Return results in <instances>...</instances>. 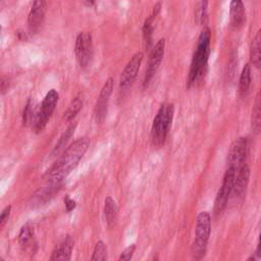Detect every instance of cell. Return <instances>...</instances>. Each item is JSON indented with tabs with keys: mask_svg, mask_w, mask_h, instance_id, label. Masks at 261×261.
<instances>
[{
	"mask_svg": "<svg viewBox=\"0 0 261 261\" xmlns=\"http://www.w3.org/2000/svg\"><path fill=\"white\" fill-rule=\"evenodd\" d=\"M90 146V139L82 137L71 143L60 155L54 165L49 168L43 175V179L47 182H59L76 167Z\"/></svg>",
	"mask_w": 261,
	"mask_h": 261,
	"instance_id": "cell-1",
	"label": "cell"
},
{
	"mask_svg": "<svg viewBox=\"0 0 261 261\" xmlns=\"http://www.w3.org/2000/svg\"><path fill=\"white\" fill-rule=\"evenodd\" d=\"M210 29L205 27L198 38L197 47L191 61V66L187 80V88H192L196 86L202 81L203 76L205 75L210 54Z\"/></svg>",
	"mask_w": 261,
	"mask_h": 261,
	"instance_id": "cell-2",
	"label": "cell"
},
{
	"mask_svg": "<svg viewBox=\"0 0 261 261\" xmlns=\"http://www.w3.org/2000/svg\"><path fill=\"white\" fill-rule=\"evenodd\" d=\"M173 104L163 103L158 109L151 127V142L153 146L160 148L164 145L170 130L173 119Z\"/></svg>",
	"mask_w": 261,
	"mask_h": 261,
	"instance_id": "cell-3",
	"label": "cell"
},
{
	"mask_svg": "<svg viewBox=\"0 0 261 261\" xmlns=\"http://www.w3.org/2000/svg\"><path fill=\"white\" fill-rule=\"evenodd\" d=\"M211 232V216L208 212H200L196 218L195 237L192 244L193 258L199 260L205 256Z\"/></svg>",
	"mask_w": 261,
	"mask_h": 261,
	"instance_id": "cell-4",
	"label": "cell"
},
{
	"mask_svg": "<svg viewBox=\"0 0 261 261\" xmlns=\"http://www.w3.org/2000/svg\"><path fill=\"white\" fill-rule=\"evenodd\" d=\"M58 99H59V94L54 89H51L46 94L40 107L35 112V116L33 120V128L36 134L43 132V129L46 127L49 119L51 118L55 110Z\"/></svg>",
	"mask_w": 261,
	"mask_h": 261,
	"instance_id": "cell-5",
	"label": "cell"
},
{
	"mask_svg": "<svg viewBox=\"0 0 261 261\" xmlns=\"http://www.w3.org/2000/svg\"><path fill=\"white\" fill-rule=\"evenodd\" d=\"M234 172H236V170H233L231 168H227L224 173L222 185H221L220 189L218 190L215 201H214V214L215 215L221 214L227 205V201L232 192Z\"/></svg>",
	"mask_w": 261,
	"mask_h": 261,
	"instance_id": "cell-6",
	"label": "cell"
},
{
	"mask_svg": "<svg viewBox=\"0 0 261 261\" xmlns=\"http://www.w3.org/2000/svg\"><path fill=\"white\" fill-rule=\"evenodd\" d=\"M248 153V140L246 137L236 139L228 150L227 168L237 170L245 164V159Z\"/></svg>",
	"mask_w": 261,
	"mask_h": 261,
	"instance_id": "cell-7",
	"label": "cell"
},
{
	"mask_svg": "<svg viewBox=\"0 0 261 261\" xmlns=\"http://www.w3.org/2000/svg\"><path fill=\"white\" fill-rule=\"evenodd\" d=\"M74 53L81 67H86L93 55V41L90 33L83 32L76 36Z\"/></svg>",
	"mask_w": 261,
	"mask_h": 261,
	"instance_id": "cell-8",
	"label": "cell"
},
{
	"mask_svg": "<svg viewBox=\"0 0 261 261\" xmlns=\"http://www.w3.org/2000/svg\"><path fill=\"white\" fill-rule=\"evenodd\" d=\"M143 58H144L143 52H137L136 54L133 55L130 60L125 65L119 80V89L121 91H127L133 86L138 75Z\"/></svg>",
	"mask_w": 261,
	"mask_h": 261,
	"instance_id": "cell-9",
	"label": "cell"
},
{
	"mask_svg": "<svg viewBox=\"0 0 261 261\" xmlns=\"http://www.w3.org/2000/svg\"><path fill=\"white\" fill-rule=\"evenodd\" d=\"M164 48H165V40L164 39H160L155 44L153 49L151 50L148 66H147L145 77H144V82H143V88L144 89L149 86L151 80L153 79V76L157 72V70L159 68V65H160V63L162 61L163 55H164Z\"/></svg>",
	"mask_w": 261,
	"mask_h": 261,
	"instance_id": "cell-10",
	"label": "cell"
},
{
	"mask_svg": "<svg viewBox=\"0 0 261 261\" xmlns=\"http://www.w3.org/2000/svg\"><path fill=\"white\" fill-rule=\"evenodd\" d=\"M63 181L59 182H48V186L40 188L36 191L29 200V205L31 208H39L45 205L47 202H50L51 199L61 190Z\"/></svg>",
	"mask_w": 261,
	"mask_h": 261,
	"instance_id": "cell-11",
	"label": "cell"
},
{
	"mask_svg": "<svg viewBox=\"0 0 261 261\" xmlns=\"http://www.w3.org/2000/svg\"><path fill=\"white\" fill-rule=\"evenodd\" d=\"M113 90V79L109 77L106 80L105 84L103 85L100 94L98 96V100L96 102L94 114H95V119L98 123H101L104 121L107 113V108H108V103L110 96L112 94Z\"/></svg>",
	"mask_w": 261,
	"mask_h": 261,
	"instance_id": "cell-12",
	"label": "cell"
},
{
	"mask_svg": "<svg viewBox=\"0 0 261 261\" xmlns=\"http://www.w3.org/2000/svg\"><path fill=\"white\" fill-rule=\"evenodd\" d=\"M46 0H34L28 16V25L32 33L37 32L42 24L46 13Z\"/></svg>",
	"mask_w": 261,
	"mask_h": 261,
	"instance_id": "cell-13",
	"label": "cell"
},
{
	"mask_svg": "<svg viewBox=\"0 0 261 261\" xmlns=\"http://www.w3.org/2000/svg\"><path fill=\"white\" fill-rule=\"evenodd\" d=\"M250 178V168L245 163L240 168H238L234 172V179H233V186H232V192L231 194L237 197L241 198L244 196Z\"/></svg>",
	"mask_w": 261,
	"mask_h": 261,
	"instance_id": "cell-14",
	"label": "cell"
},
{
	"mask_svg": "<svg viewBox=\"0 0 261 261\" xmlns=\"http://www.w3.org/2000/svg\"><path fill=\"white\" fill-rule=\"evenodd\" d=\"M74 246V241L71 236H66L60 241L52 251L50 260H69L71 257V251Z\"/></svg>",
	"mask_w": 261,
	"mask_h": 261,
	"instance_id": "cell-15",
	"label": "cell"
},
{
	"mask_svg": "<svg viewBox=\"0 0 261 261\" xmlns=\"http://www.w3.org/2000/svg\"><path fill=\"white\" fill-rule=\"evenodd\" d=\"M230 25L233 29H240L246 21V11L243 0H231L229 5Z\"/></svg>",
	"mask_w": 261,
	"mask_h": 261,
	"instance_id": "cell-16",
	"label": "cell"
},
{
	"mask_svg": "<svg viewBox=\"0 0 261 261\" xmlns=\"http://www.w3.org/2000/svg\"><path fill=\"white\" fill-rule=\"evenodd\" d=\"M161 10V4L157 3L155 4V6L153 7L152 13L146 18L143 28H142V32H143V38H144V42L147 46V48H149L152 44V33H153V23L154 20L156 18V16L159 14Z\"/></svg>",
	"mask_w": 261,
	"mask_h": 261,
	"instance_id": "cell-17",
	"label": "cell"
},
{
	"mask_svg": "<svg viewBox=\"0 0 261 261\" xmlns=\"http://www.w3.org/2000/svg\"><path fill=\"white\" fill-rule=\"evenodd\" d=\"M75 128H76V122H72L67 126L65 132L59 138V140H58L57 144L55 145L54 149L52 150L51 156H57L67 148V144H68L70 138L73 136Z\"/></svg>",
	"mask_w": 261,
	"mask_h": 261,
	"instance_id": "cell-18",
	"label": "cell"
},
{
	"mask_svg": "<svg viewBox=\"0 0 261 261\" xmlns=\"http://www.w3.org/2000/svg\"><path fill=\"white\" fill-rule=\"evenodd\" d=\"M117 212H118V209L115 201L110 196L106 197L104 201L103 213H104V218L108 227H112L115 224L117 219Z\"/></svg>",
	"mask_w": 261,
	"mask_h": 261,
	"instance_id": "cell-19",
	"label": "cell"
},
{
	"mask_svg": "<svg viewBox=\"0 0 261 261\" xmlns=\"http://www.w3.org/2000/svg\"><path fill=\"white\" fill-rule=\"evenodd\" d=\"M250 60L256 67H261V28L255 35L250 46Z\"/></svg>",
	"mask_w": 261,
	"mask_h": 261,
	"instance_id": "cell-20",
	"label": "cell"
},
{
	"mask_svg": "<svg viewBox=\"0 0 261 261\" xmlns=\"http://www.w3.org/2000/svg\"><path fill=\"white\" fill-rule=\"evenodd\" d=\"M251 126L254 134L261 133V91L259 92L253 110L251 118Z\"/></svg>",
	"mask_w": 261,
	"mask_h": 261,
	"instance_id": "cell-21",
	"label": "cell"
},
{
	"mask_svg": "<svg viewBox=\"0 0 261 261\" xmlns=\"http://www.w3.org/2000/svg\"><path fill=\"white\" fill-rule=\"evenodd\" d=\"M251 86V66L247 63L241 72L240 81H239V94L241 97H244Z\"/></svg>",
	"mask_w": 261,
	"mask_h": 261,
	"instance_id": "cell-22",
	"label": "cell"
},
{
	"mask_svg": "<svg viewBox=\"0 0 261 261\" xmlns=\"http://www.w3.org/2000/svg\"><path fill=\"white\" fill-rule=\"evenodd\" d=\"M83 104H84L83 96H82V95L76 96V97L69 103L67 109L64 111V113H63V119H64L65 121H71V120L76 116V114L80 112V110L82 109Z\"/></svg>",
	"mask_w": 261,
	"mask_h": 261,
	"instance_id": "cell-23",
	"label": "cell"
},
{
	"mask_svg": "<svg viewBox=\"0 0 261 261\" xmlns=\"http://www.w3.org/2000/svg\"><path fill=\"white\" fill-rule=\"evenodd\" d=\"M208 3L209 0H200L195 9V21L203 25L207 21L208 17Z\"/></svg>",
	"mask_w": 261,
	"mask_h": 261,
	"instance_id": "cell-24",
	"label": "cell"
},
{
	"mask_svg": "<svg viewBox=\"0 0 261 261\" xmlns=\"http://www.w3.org/2000/svg\"><path fill=\"white\" fill-rule=\"evenodd\" d=\"M107 259V247L102 241H98L95 245L91 260L93 261H105Z\"/></svg>",
	"mask_w": 261,
	"mask_h": 261,
	"instance_id": "cell-25",
	"label": "cell"
},
{
	"mask_svg": "<svg viewBox=\"0 0 261 261\" xmlns=\"http://www.w3.org/2000/svg\"><path fill=\"white\" fill-rule=\"evenodd\" d=\"M34 116H35V112L33 109V101L32 99H29L25 103V106L22 112V124L28 126L31 123H33Z\"/></svg>",
	"mask_w": 261,
	"mask_h": 261,
	"instance_id": "cell-26",
	"label": "cell"
},
{
	"mask_svg": "<svg viewBox=\"0 0 261 261\" xmlns=\"http://www.w3.org/2000/svg\"><path fill=\"white\" fill-rule=\"evenodd\" d=\"M32 237H33V230H32L31 226L29 224L23 225L20 228L19 233H18V238H17L19 245H21V246L28 245L29 242L32 240Z\"/></svg>",
	"mask_w": 261,
	"mask_h": 261,
	"instance_id": "cell-27",
	"label": "cell"
},
{
	"mask_svg": "<svg viewBox=\"0 0 261 261\" xmlns=\"http://www.w3.org/2000/svg\"><path fill=\"white\" fill-rule=\"evenodd\" d=\"M135 250H136V245H135V244L128 246L127 248H125V249L121 252V254H120L118 260H125V261L130 260L132 257H133V255H134Z\"/></svg>",
	"mask_w": 261,
	"mask_h": 261,
	"instance_id": "cell-28",
	"label": "cell"
},
{
	"mask_svg": "<svg viewBox=\"0 0 261 261\" xmlns=\"http://www.w3.org/2000/svg\"><path fill=\"white\" fill-rule=\"evenodd\" d=\"M10 211H11V206L8 205L6 206L2 212H1V215H0V228H3L9 218V215H10Z\"/></svg>",
	"mask_w": 261,
	"mask_h": 261,
	"instance_id": "cell-29",
	"label": "cell"
},
{
	"mask_svg": "<svg viewBox=\"0 0 261 261\" xmlns=\"http://www.w3.org/2000/svg\"><path fill=\"white\" fill-rule=\"evenodd\" d=\"M64 203H65V208H66V211H67V212H70V211L73 210V209L75 208V206H76L75 201L72 200V199H70L69 196H66V197L64 198Z\"/></svg>",
	"mask_w": 261,
	"mask_h": 261,
	"instance_id": "cell-30",
	"label": "cell"
},
{
	"mask_svg": "<svg viewBox=\"0 0 261 261\" xmlns=\"http://www.w3.org/2000/svg\"><path fill=\"white\" fill-rule=\"evenodd\" d=\"M8 87H9L8 79H7V80L2 79V82H1V90H2V94H4L6 90H8Z\"/></svg>",
	"mask_w": 261,
	"mask_h": 261,
	"instance_id": "cell-31",
	"label": "cell"
},
{
	"mask_svg": "<svg viewBox=\"0 0 261 261\" xmlns=\"http://www.w3.org/2000/svg\"><path fill=\"white\" fill-rule=\"evenodd\" d=\"M83 2L86 6H93L95 4L96 0H83Z\"/></svg>",
	"mask_w": 261,
	"mask_h": 261,
	"instance_id": "cell-32",
	"label": "cell"
},
{
	"mask_svg": "<svg viewBox=\"0 0 261 261\" xmlns=\"http://www.w3.org/2000/svg\"><path fill=\"white\" fill-rule=\"evenodd\" d=\"M17 36H18V38H19L20 40H24V39H27V35H25V33H23V32L18 31V32H17Z\"/></svg>",
	"mask_w": 261,
	"mask_h": 261,
	"instance_id": "cell-33",
	"label": "cell"
}]
</instances>
